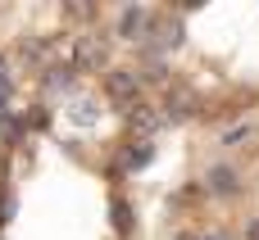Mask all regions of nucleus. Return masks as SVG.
I'll return each mask as SVG.
<instances>
[{
    "label": "nucleus",
    "mask_w": 259,
    "mask_h": 240,
    "mask_svg": "<svg viewBox=\"0 0 259 240\" xmlns=\"http://www.w3.org/2000/svg\"><path fill=\"white\" fill-rule=\"evenodd\" d=\"M250 136H255V127L246 123V127H232V132L223 136V145H241V141H250Z\"/></svg>",
    "instance_id": "9"
},
{
    "label": "nucleus",
    "mask_w": 259,
    "mask_h": 240,
    "mask_svg": "<svg viewBox=\"0 0 259 240\" xmlns=\"http://www.w3.org/2000/svg\"><path fill=\"white\" fill-rule=\"evenodd\" d=\"M105 64V41L100 36H77V45H73V68H82V73H96Z\"/></svg>",
    "instance_id": "2"
},
{
    "label": "nucleus",
    "mask_w": 259,
    "mask_h": 240,
    "mask_svg": "<svg viewBox=\"0 0 259 240\" xmlns=\"http://www.w3.org/2000/svg\"><path fill=\"white\" fill-rule=\"evenodd\" d=\"M0 91H9V59L0 54Z\"/></svg>",
    "instance_id": "10"
},
{
    "label": "nucleus",
    "mask_w": 259,
    "mask_h": 240,
    "mask_svg": "<svg viewBox=\"0 0 259 240\" xmlns=\"http://www.w3.org/2000/svg\"><path fill=\"white\" fill-rule=\"evenodd\" d=\"M155 18H150V9H123V18H118V32L127 36V41H137L146 27H150Z\"/></svg>",
    "instance_id": "3"
},
{
    "label": "nucleus",
    "mask_w": 259,
    "mask_h": 240,
    "mask_svg": "<svg viewBox=\"0 0 259 240\" xmlns=\"http://www.w3.org/2000/svg\"><path fill=\"white\" fill-rule=\"evenodd\" d=\"M0 123H9V91H0Z\"/></svg>",
    "instance_id": "11"
},
{
    "label": "nucleus",
    "mask_w": 259,
    "mask_h": 240,
    "mask_svg": "<svg viewBox=\"0 0 259 240\" xmlns=\"http://www.w3.org/2000/svg\"><path fill=\"white\" fill-rule=\"evenodd\" d=\"M178 240H200V236H178Z\"/></svg>",
    "instance_id": "14"
},
{
    "label": "nucleus",
    "mask_w": 259,
    "mask_h": 240,
    "mask_svg": "<svg viewBox=\"0 0 259 240\" xmlns=\"http://www.w3.org/2000/svg\"><path fill=\"white\" fill-rule=\"evenodd\" d=\"M178 45H182V23L173 18V23L159 27V50H178Z\"/></svg>",
    "instance_id": "6"
},
{
    "label": "nucleus",
    "mask_w": 259,
    "mask_h": 240,
    "mask_svg": "<svg viewBox=\"0 0 259 240\" xmlns=\"http://www.w3.org/2000/svg\"><path fill=\"white\" fill-rule=\"evenodd\" d=\"M46 86H50V91H68V86H73V73H68V68H50Z\"/></svg>",
    "instance_id": "8"
},
{
    "label": "nucleus",
    "mask_w": 259,
    "mask_h": 240,
    "mask_svg": "<svg viewBox=\"0 0 259 240\" xmlns=\"http://www.w3.org/2000/svg\"><path fill=\"white\" fill-rule=\"evenodd\" d=\"M246 240H259V218L250 222V231H246Z\"/></svg>",
    "instance_id": "13"
},
{
    "label": "nucleus",
    "mask_w": 259,
    "mask_h": 240,
    "mask_svg": "<svg viewBox=\"0 0 259 240\" xmlns=\"http://www.w3.org/2000/svg\"><path fill=\"white\" fill-rule=\"evenodd\" d=\"M150 154H155V145H150V141H137V145L127 150V168H146Z\"/></svg>",
    "instance_id": "7"
},
{
    "label": "nucleus",
    "mask_w": 259,
    "mask_h": 240,
    "mask_svg": "<svg viewBox=\"0 0 259 240\" xmlns=\"http://www.w3.org/2000/svg\"><path fill=\"white\" fill-rule=\"evenodd\" d=\"M205 182H209V191H214V195H237V191H241V182H237V172H232L228 163L209 168V177H205Z\"/></svg>",
    "instance_id": "4"
},
{
    "label": "nucleus",
    "mask_w": 259,
    "mask_h": 240,
    "mask_svg": "<svg viewBox=\"0 0 259 240\" xmlns=\"http://www.w3.org/2000/svg\"><path fill=\"white\" fill-rule=\"evenodd\" d=\"M105 91H109L114 104L137 109V100H141V77H137L132 68H114V73H105Z\"/></svg>",
    "instance_id": "1"
},
{
    "label": "nucleus",
    "mask_w": 259,
    "mask_h": 240,
    "mask_svg": "<svg viewBox=\"0 0 259 240\" xmlns=\"http://www.w3.org/2000/svg\"><path fill=\"white\" fill-rule=\"evenodd\" d=\"M200 240H232V236H228V231H205Z\"/></svg>",
    "instance_id": "12"
},
{
    "label": "nucleus",
    "mask_w": 259,
    "mask_h": 240,
    "mask_svg": "<svg viewBox=\"0 0 259 240\" xmlns=\"http://www.w3.org/2000/svg\"><path fill=\"white\" fill-rule=\"evenodd\" d=\"M159 123H164V118H159V113H150L146 104H137V109H132V127H137V132H146V136H150V132H159Z\"/></svg>",
    "instance_id": "5"
}]
</instances>
